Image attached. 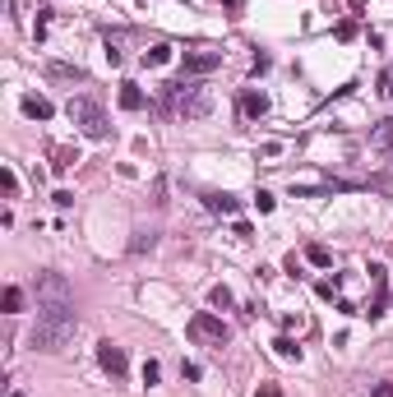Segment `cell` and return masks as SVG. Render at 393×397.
I'll return each mask as SVG.
<instances>
[{
  "label": "cell",
  "mask_w": 393,
  "mask_h": 397,
  "mask_svg": "<svg viewBox=\"0 0 393 397\" xmlns=\"http://www.w3.org/2000/svg\"><path fill=\"white\" fill-rule=\"evenodd\" d=\"M74 314H37V323H33V346L37 351H46V356H56V351H65L69 342H74Z\"/></svg>",
  "instance_id": "1"
},
{
  "label": "cell",
  "mask_w": 393,
  "mask_h": 397,
  "mask_svg": "<svg viewBox=\"0 0 393 397\" xmlns=\"http://www.w3.org/2000/svg\"><path fill=\"white\" fill-rule=\"evenodd\" d=\"M37 314H74V287L60 273L37 277Z\"/></svg>",
  "instance_id": "2"
},
{
  "label": "cell",
  "mask_w": 393,
  "mask_h": 397,
  "mask_svg": "<svg viewBox=\"0 0 393 397\" xmlns=\"http://www.w3.org/2000/svg\"><path fill=\"white\" fill-rule=\"evenodd\" d=\"M171 107L185 121H204V116H213V88L208 83H176L171 88Z\"/></svg>",
  "instance_id": "3"
},
{
  "label": "cell",
  "mask_w": 393,
  "mask_h": 397,
  "mask_svg": "<svg viewBox=\"0 0 393 397\" xmlns=\"http://www.w3.org/2000/svg\"><path fill=\"white\" fill-rule=\"evenodd\" d=\"M65 116H69V121H74L84 134H88V139H102V134H107V111H102L93 97H69Z\"/></svg>",
  "instance_id": "4"
},
{
  "label": "cell",
  "mask_w": 393,
  "mask_h": 397,
  "mask_svg": "<svg viewBox=\"0 0 393 397\" xmlns=\"http://www.w3.org/2000/svg\"><path fill=\"white\" fill-rule=\"evenodd\" d=\"M190 337L194 342H213V346H222L227 342V323L218 319V314H208V309H199L190 319Z\"/></svg>",
  "instance_id": "5"
},
{
  "label": "cell",
  "mask_w": 393,
  "mask_h": 397,
  "mask_svg": "<svg viewBox=\"0 0 393 397\" xmlns=\"http://www.w3.org/2000/svg\"><path fill=\"white\" fill-rule=\"evenodd\" d=\"M222 65V51H190L185 55V74H208Z\"/></svg>",
  "instance_id": "6"
},
{
  "label": "cell",
  "mask_w": 393,
  "mask_h": 397,
  "mask_svg": "<svg viewBox=\"0 0 393 397\" xmlns=\"http://www.w3.org/2000/svg\"><path fill=\"white\" fill-rule=\"evenodd\" d=\"M98 361H102V370H107V375H116V379L125 375V351L116 342H102L98 346Z\"/></svg>",
  "instance_id": "7"
},
{
  "label": "cell",
  "mask_w": 393,
  "mask_h": 397,
  "mask_svg": "<svg viewBox=\"0 0 393 397\" xmlns=\"http://www.w3.org/2000/svg\"><path fill=\"white\" fill-rule=\"evenodd\" d=\"M23 116H33V121H51V102L37 97V93H28V97H23Z\"/></svg>",
  "instance_id": "8"
},
{
  "label": "cell",
  "mask_w": 393,
  "mask_h": 397,
  "mask_svg": "<svg viewBox=\"0 0 393 397\" xmlns=\"http://www.w3.org/2000/svg\"><path fill=\"white\" fill-rule=\"evenodd\" d=\"M241 111H246L250 121H259V116L269 111V97H264V93H246V97H241Z\"/></svg>",
  "instance_id": "9"
},
{
  "label": "cell",
  "mask_w": 393,
  "mask_h": 397,
  "mask_svg": "<svg viewBox=\"0 0 393 397\" xmlns=\"http://www.w3.org/2000/svg\"><path fill=\"white\" fill-rule=\"evenodd\" d=\"M204 203H208V213H222V217H232V213H236V198L232 194H204Z\"/></svg>",
  "instance_id": "10"
},
{
  "label": "cell",
  "mask_w": 393,
  "mask_h": 397,
  "mask_svg": "<svg viewBox=\"0 0 393 397\" xmlns=\"http://www.w3.org/2000/svg\"><path fill=\"white\" fill-rule=\"evenodd\" d=\"M167 60H171V46L167 42H153V46H148V51H144V65H167Z\"/></svg>",
  "instance_id": "11"
},
{
  "label": "cell",
  "mask_w": 393,
  "mask_h": 397,
  "mask_svg": "<svg viewBox=\"0 0 393 397\" xmlns=\"http://www.w3.org/2000/svg\"><path fill=\"white\" fill-rule=\"evenodd\" d=\"M371 144H375V148H389V153H393V121H380V125H375Z\"/></svg>",
  "instance_id": "12"
},
{
  "label": "cell",
  "mask_w": 393,
  "mask_h": 397,
  "mask_svg": "<svg viewBox=\"0 0 393 397\" xmlns=\"http://www.w3.org/2000/svg\"><path fill=\"white\" fill-rule=\"evenodd\" d=\"M121 107L125 111H139V107H144V93H139L135 83H121Z\"/></svg>",
  "instance_id": "13"
},
{
  "label": "cell",
  "mask_w": 393,
  "mask_h": 397,
  "mask_svg": "<svg viewBox=\"0 0 393 397\" xmlns=\"http://www.w3.org/2000/svg\"><path fill=\"white\" fill-rule=\"evenodd\" d=\"M305 259H310L314 268H328V264H333V254H328L324 245H305Z\"/></svg>",
  "instance_id": "14"
},
{
  "label": "cell",
  "mask_w": 393,
  "mask_h": 397,
  "mask_svg": "<svg viewBox=\"0 0 393 397\" xmlns=\"http://www.w3.org/2000/svg\"><path fill=\"white\" fill-rule=\"evenodd\" d=\"M0 185H5V198L19 194V176H14V166H0Z\"/></svg>",
  "instance_id": "15"
},
{
  "label": "cell",
  "mask_w": 393,
  "mask_h": 397,
  "mask_svg": "<svg viewBox=\"0 0 393 397\" xmlns=\"http://www.w3.org/2000/svg\"><path fill=\"white\" fill-rule=\"evenodd\" d=\"M153 245H157V236H153V231H139L135 241H130V254H148Z\"/></svg>",
  "instance_id": "16"
},
{
  "label": "cell",
  "mask_w": 393,
  "mask_h": 397,
  "mask_svg": "<svg viewBox=\"0 0 393 397\" xmlns=\"http://www.w3.org/2000/svg\"><path fill=\"white\" fill-rule=\"evenodd\" d=\"M273 346H278V356H282V361H301V346H296L292 337H278Z\"/></svg>",
  "instance_id": "17"
},
{
  "label": "cell",
  "mask_w": 393,
  "mask_h": 397,
  "mask_svg": "<svg viewBox=\"0 0 393 397\" xmlns=\"http://www.w3.org/2000/svg\"><path fill=\"white\" fill-rule=\"evenodd\" d=\"M23 309V291L19 287H5V314H19Z\"/></svg>",
  "instance_id": "18"
},
{
  "label": "cell",
  "mask_w": 393,
  "mask_h": 397,
  "mask_svg": "<svg viewBox=\"0 0 393 397\" xmlns=\"http://www.w3.org/2000/svg\"><path fill=\"white\" fill-rule=\"evenodd\" d=\"M208 305H213V309H227V305H232V291H227V287H213V291H208Z\"/></svg>",
  "instance_id": "19"
},
{
  "label": "cell",
  "mask_w": 393,
  "mask_h": 397,
  "mask_svg": "<svg viewBox=\"0 0 393 397\" xmlns=\"http://www.w3.org/2000/svg\"><path fill=\"white\" fill-rule=\"evenodd\" d=\"M51 79H74V83H84V69H69V65H51Z\"/></svg>",
  "instance_id": "20"
},
{
  "label": "cell",
  "mask_w": 393,
  "mask_h": 397,
  "mask_svg": "<svg viewBox=\"0 0 393 397\" xmlns=\"http://www.w3.org/2000/svg\"><path fill=\"white\" fill-rule=\"evenodd\" d=\"M51 157H56V171H65V166H74V162H79V153H69V148H56Z\"/></svg>",
  "instance_id": "21"
},
{
  "label": "cell",
  "mask_w": 393,
  "mask_h": 397,
  "mask_svg": "<svg viewBox=\"0 0 393 397\" xmlns=\"http://www.w3.org/2000/svg\"><path fill=\"white\" fill-rule=\"evenodd\" d=\"M157 375H162V370H157V361H144V384H148V388L157 384Z\"/></svg>",
  "instance_id": "22"
},
{
  "label": "cell",
  "mask_w": 393,
  "mask_h": 397,
  "mask_svg": "<svg viewBox=\"0 0 393 397\" xmlns=\"http://www.w3.org/2000/svg\"><path fill=\"white\" fill-rule=\"evenodd\" d=\"M357 37V23H338V42H352Z\"/></svg>",
  "instance_id": "23"
},
{
  "label": "cell",
  "mask_w": 393,
  "mask_h": 397,
  "mask_svg": "<svg viewBox=\"0 0 393 397\" xmlns=\"http://www.w3.org/2000/svg\"><path fill=\"white\" fill-rule=\"evenodd\" d=\"M255 203H259V213H273V194H264V189L255 194Z\"/></svg>",
  "instance_id": "24"
},
{
  "label": "cell",
  "mask_w": 393,
  "mask_h": 397,
  "mask_svg": "<svg viewBox=\"0 0 393 397\" xmlns=\"http://www.w3.org/2000/svg\"><path fill=\"white\" fill-rule=\"evenodd\" d=\"M371 397H393V379H384V384H375Z\"/></svg>",
  "instance_id": "25"
},
{
  "label": "cell",
  "mask_w": 393,
  "mask_h": 397,
  "mask_svg": "<svg viewBox=\"0 0 393 397\" xmlns=\"http://www.w3.org/2000/svg\"><path fill=\"white\" fill-rule=\"evenodd\" d=\"M255 397H282V388H278V384H264V388H259Z\"/></svg>",
  "instance_id": "26"
},
{
  "label": "cell",
  "mask_w": 393,
  "mask_h": 397,
  "mask_svg": "<svg viewBox=\"0 0 393 397\" xmlns=\"http://www.w3.org/2000/svg\"><path fill=\"white\" fill-rule=\"evenodd\" d=\"M10 397H23V393H19V388H14V393H10Z\"/></svg>",
  "instance_id": "27"
},
{
  "label": "cell",
  "mask_w": 393,
  "mask_h": 397,
  "mask_svg": "<svg viewBox=\"0 0 393 397\" xmlns=\"http://www.w3.org/2000/svg\"><path fill=\"white\" fill-rule=\"evenodd\" d=\"M389 83H393V79H389ZM389 93H393V88H389Z\"/></svg>",
  "instance_id": "28"
}]
</instances>
